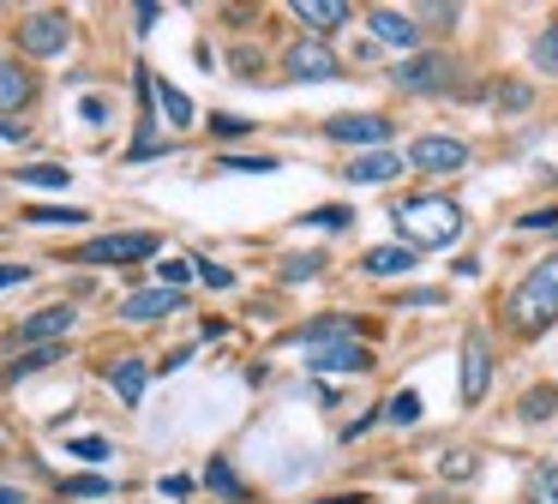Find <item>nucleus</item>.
Wrapping results in <instances>:
<instances>
[{"label": "nucleus", "instance_id": "c9c22d12", "mask_svg": "<svg viewBox=\"0 0 558 504\" xmlns=\"http://www.w3.org/2000/svg\"><path fill=\"white\" fill-rule=\"evenodd\" d=\"M25 139H31L25 120H7V115H0V144H25Z\"/></svg>", "mask_w": 558, "mask_h": 504}, {"label": "nucleus", "instance_id": "cd10ccee", "mask_svg": "<svg viewBox=\"0 0 558 504\" xmlns=\"http://www.w3.org/2000/svg\"><path fill=\"white\" fill-rule=\"evenodd\" d=\"M66 456H78V463H109V456H114V444H109V439H97V432H85V439H73V444H66Z\"/></svg>", "mask_w": 558, "mask_h": 504}, {"label": "nucleus", "instance_id": "ddd939ff", "mask_svg": "<svg viewBox=\"0 0 558 504\" xmlns=\"http://www.w3.org/2000/svg\"><path fill=\"white\" fill-rule=\"evenodd\" d=\"M145 384H150V367H145V355H121L109 367V391L121 396L126 408H138L145 403Z\"/></svg>", "mask_w": 558, "mask_h": 504}, {"label": "nucleus", "instance_id": "9b49d317", "mask_svg": "<svg viewBox=\"0 0 558 504\" xmlns=\"http://www.w3.org/2000/svg\"><path fill=\"white\" fill-rule=\"evenodd\" d=\"M325 132L337 144H373L378 151V144L390 139V120L385 115H337V120H325Z\"/></svg>", "mask_w": 558, "mask_h": 504}, {"label": "nucleus", "instance_id": "f03ea898", "mask_svg": "<svg viewBox=\"0 0 558 504\" xmlns=\"http://www.w3.org/2000/svg\"><path fill=\"white\" fill-rule=\"evenodd\" d=\"M390 216H397L409 252H421V247H450V240L462 235V204H457V199H409V204H397Z\"/></svg>", "mask_w": 558, "mask_h": 504}, {"label": "nucleus", "instance_id": "79ce46f5", "mask_svg": "<svg viewBox=\"0 0 558 504\" xmlns=\"http://www.w3.org/2000/svg\"><path fill=\"white\" fill-rule=\"evenodd\" d=\"M438 300H445L438 288H414V295H409V307H438Z\"/></svg>", "mask_w": 558, "mask_h": 504}, {"label": "nucleus", "instance_id": "7ed1b4c3", "mask_svg": "<svg viewBox=\"0 0 558 504\" xmlns=\"http://www.w3.org/2000/svg\"><path fill=\"white\" fill-rule=\"evenodd\" d=\"M157 247L162 240L145 235V228H133V235H97L78 252H66V264H138V259H157Z\"/></svg>", "mask_w": 558, "mask_h": 504}, {"label": "nucleus", "instance_id": "1a4fd4ad", "mask_svg": "<svg viewBox=\"0 0 558 504\" xmlns=\"http://www.w3.org/2000/svg\"><path fill=\"white\" fill-rule=\"evenodd\" d=\"M282 67H289V79H301V84L337 79V55H330L325 43H294L289 55H282Z\"/></svg>", "mask_w": 558, "mask_h": 504}, {"label": "nucleus", "instance_id": "72a5a7b5", "mask_svg": "<svg viewBox=\"0 0 558 504\" xmlns=\"http://www.w3.org/2000/svg\"><path fill=\"white\" fill-rule=\"evenodd\" d=\"M210 132H217V139H246L253 120H246V115H210Z\"/></svg>", "mask_w": 558, "mask_h": 504}, {"label": "nucleus", "instance_id": "e433bc0d", "mask_svg": "<svg viewBox=\"0 0 558 504\" xmlns=\"http://www.w3.org/2000/svg\"><path fill=\"white\" fill-rule=\"evenodd\" d=\"M498 103H505V108H529V84H498Z\"/></svg>", "mask_w": 558, "mask_h": 504}, {"label": "nucleus", "instance_id": "412c9836", "mask_svg": "<svg viewBox=\"0 0 558 504\" xmlns=\"http://www.w3.org/2000/svg\"><path fill=\"white\" fill-rule=\"evenodd\" d=\"M54 360H66V348H61V343H49V348H25L19 360H7V379H31V372L54 367Z\"/></svg>", "mask_w": 558, "mask_h": 504}, {"label": "nucleus", "instance_id": "37998d69", "mask_svg": "<svg viewBox=\"0 0 558 504\" xmlns=\"http://www.w3.org/2000/svg\"><path fill=\"white\" fill-rule=\"evenodd\" d=\"M0 504H25V492H19V487H0Z\"/></svg>", "mask_w": 558, "mask_h": 504}, {"label": "nucleus", "instance_id": "7c9ffc66", "mask_svg": "<svg viewBox=\"0 0 558 504\" xmlns=\"http://www.w3.org/2000/svg\"><path fill=\"white\" fill-rule=\"evenodd\" d=\"M385 415L397 420V427H409V420H421V396H414V391H397V396H390Z\"/></svg>", "mask_w": 558, "mask_h": 504}, {"label": "nucleus", "instance_id": "f257e3e1", "mask_svg": "<svg viewBox=\"0 0 558 504\" xmlns=\"http://www.w3.org/2000/svg\"><path fill=\"white\" fill-rule=\"evenodd\" d=\"M505 312H510V324H517L522 336H541L546 324L558 319V259H541V264H534V271L522 276L517 288H510Z\"/></svg>", "mask_w": 558, "mask_h": 504}, {"label": "nucleus", "instance_id": "a878e982", "mask_svg": "<svg viewBox=\"0 0 558 504\" xmlns=\"http://www.w3.org/2000/svg\"><path fill=\"white\" fill-rule=\"evenodd\" d=\"M529 504H558V463H546L529 475Z\"/></svg>", "mask_w": 558, "mask_h": 504}, {"label": "nucleus", "instance_id": "a211bd4d", "mask_svg": "<svg viewBox=\"0 0 558 504\" xmlns=\"http://www.w3.org/2000/svg\"><path fill=\"white\" fill-rule=\"evenodd\" d=\"M150 96H157V108H162V120H169L174 132L181 127H193V96L181 91V84H169V79H157L150 84Z\"/></svg>", "mask_w": 558, "mask_h": 504}, {"label": "nucleus", "instance_id": "2eb2a0df", "mask_svg": "<svg viewBox=\"0 0 558 504\" xmlns=\"http://www.w3.org/2000/svg\"><path fill=\"white\" fill-rule=\"evenodd\" d=\"M366 24H373V36H378V43H397V48H414V43H421V24H414L409 12L373 7V12H366Z\"/></svg>", "mask_w": 558, "mask_h": 504}, {"label": "nucleus", "instance_id": "423d86ee", "mask_svg": "<svg viewBox=\"0 0 558 504\" xmlns=\"http://www.w3.org/2000/svg\"><path fill=\"white\" fill-rule=\"evenodd\" d=\"M450 79H457V60H450V55H409L397 67V84H402V91H421V96L450 91Z\"/></svg>", "mask_w": 558, "mask_h": 504}, {"label": "nucleus", "instance_id": "bb28decb", "mask_svg": "<svg viewBox=\"0 0 558 504\" xmlns=\"http://www.w3.org/2000/svg\"><path fill=\"white\" fill-rule=\"evenodd\" d=\"M193 276H198V271H193V259H162V264H157V288H174V295H181V288L193 283Z\"/></svg>", "mask_w": 558, "mask_h": 504}, {"label": "nucleus", "instance_id": "c03bdc74", "mask_svg": "<svg viewBox=\"0 0 558 504\" xmlns=\"http://www.w3.org/2000/svg\"><path fill=\"white\" fill-rule=\"evenodd\" d=\"M318 504H361V499H318Z\"/></svg>", "mask_w": 558, "mask_h": 504}, {"label": "nucleus", "instance_id": "c85d7f7f", "mask_svg": "<svg viewBox=\"0 0 558 504\" xmlns=\"http://www.w3.org/2000/svg\"><path fill=\"white\" fill-rule=\"evenodd\" d=\"M61 492H66V499H109V492H114V480H102V475H73Z\"/></svg>", "mask_w": 558, "mask_h": 504}, {"label": "nucleus", "instance_id": "6ab92c4d", "mask_svg": "<svg viewBox=\"0 0 558 504\" xmlns=\"http://www.w3.org/2000/svg\"><path fill=\"white\" fill-rule=\"evenodd\" d=\"M25 223L31 228H78V223H90V211L85 204H25Z\"/></svg>", "mask_w": 558, "mask_h": 504}, {"label": "nucleus", "instance_id": "f704fd0d", "mask_svg": "<svg viewBox=\"0 0 558 504\" xmlns=\"http://www.w3.org/2000/svg\"><path fill=\"white\" fill-rule=\"evenodd\" d=\"M198 264V283H210V288H234V271L229 264H210V259H193Z\"/></svg>", "mask_w": 558, "mask_h": 504}, {"label": "nucleus", "instance_id": "0eeeda50", "mask_svg": "<svg viewBox=\"0 0 558 504\" xmlns=\"http://www.w3.org/2000/svg\"><path fill=\"white\" fill-rule=\"evenodd\" d=\"M486 384H493V348H486L481 331L462 336V379H457V396L462 403H481Z\"/></svg>", "mask_w": 558, "mask_h": 504}, {"label": "nucleus", "instance_id": "f3484780", "mask_svg": "<svg viewBox=\"0 0 558 504\" xmlns=\"http://www.w3.org/2000/svg\"><path fill=\"white\" fill-rule=\"evenodd\" d=\"M294 19H301V24H313V43H318V36L342 31L349 7H342V0H294Z\"/></svg>", "mask_w": 558, "mask_h": 504}, {"label": "nucleus", "instance_id": "b1692460", "mask_svg": "<svg viewBox=\"0 0 558 504\" xmlns=\"http://www.w3.org/2000/svg\"><path fill=\"white\" fill-rule=\"evenodd\" d=\"M529 60H534V72H558V24H546V31L534 36Z\"/></svg>", "mask_w": 558, "mask_h": 504}, {"label": "nucleus", "instance_id": "2f4dec72", "mask_svg": "<svg viewBox=\"0 0 558 504\" xmlns=\"http://www.w3.org/2000/svg\"><path fill=\"white\" fill-rule=\"evenodd\" d=\"M553 403H558V391H553V384H541V391L522 396V415H529V420H546V415H553Z\"/></svg>", "mask_w": 558, "mask_h": 504}, {"label": "nucleus", "instance_id": "473e14b6", "mask_svg": "<svg viewBox=\"0 0 558 504\" xmlns=\"http://www.w3.org/2000/svg\"><path fill=\"white\" fill-rule=\"evenodd\" d=\"M349 204H325V211H313V216H301L306 228H349Z\"/></svg>", "mask_w": 558, "mask_h": 504}, {"label": "nucleus", "instance_id": "393cba45", "mask_svg": "<svg viewBox=\"0 0 558 504\" xmlns=\"http://www.w3.org/2000/svg\"><path fill=\"white\" fill-rule=\"evenodd\" d=\"M217 168H234V175H277V156H234V151H222L217 156Z\"/></svg>", "mask_w": 558, "mask_h": 504}, {"label": "nucleus", "instance_id": "4c0bfd02", "mask_svg": "<svg viewBox=\"0 0 558 504\" xmlns=\"http://www.w3.org/2000/svg\"><path fill=\"white\" fill-rule=\"evenodd\" d=\"M31 283V264H0V288H19Z\"/></svg>", "mask_w": 558, "mask_h": 504}, {"label": "nucleus", "instance_id": "4be33fe9", "mask_svg": "<svg viewBox=\"0 0 558 504\" xmlns=\"http://www.w3.org/2000/svg\"><path fill=\"white\" fill-rule=\"evenodd\" d=\"M19 180H25V187L66 192V187H73V168H61V163H31V168H19Z\"/></svg>", "mask_w": 558, "mask_h": 504}, {"label": "nucleus", "instance_id": "c756f323", "mask_svg": "<svg viewBox=\"0 0 558 504\" xmlns=\"http://www.w3.org/2000/svg\"><path fill=\"white\" fill-rule=\"evenodd\" d=\"M325 271V259L318 252H294V259H282V283H306V276Z\"/></svg>", "mask_w": 558, "mask_h": 504}, {"label": "nucleus", "instance_id": "5701e85b", "mask_svg": "<svg viewBox=\"0 0 558 504\" xmlns=\"http://www.w3.org/2000/svg\"><path fill=\"white\" fill-rule=\"evenodd\" d=\"M205 487H210V492H222V499H229V504H246V487H241V475H234V468L222 463V456H217V463L205 468Z\"/></svg>", "mask_w": 558, "mask_h": 504}, {"label": "nucleus", "instance_id": "aec40b11", "mask_svg": "<svg viewBox=\"0 0 558 504\" xmlns=\"http://www.w3.org/2000/svg\"><path fill=\"white\" fill-rule=\"evenodd\" d=\"M366 276H402V271H414V252L409 247H366Z\"/></svg>", "mask_w": 558, "mask_h": 504}, {"label": "nucleus", "instance_id": "20e7f679", "mask_svg": "<svg viewBox=\"0 0 558 504\" xmlns=\"http://www.w3.org/2000/svg\"><path fill=\"white\" fill-rule=\"evenodd\" d=\"M66 43H73V19H66V12H25V24H19V48H25L31 60L66 55Z\"/></svg>", "mask_w": 558, "mask_h": 504}, {"label": "nucleus", "instance_id": "f8f14e48", "mask_svg": "<svg viewBox=\"0 0 558 504\" xmlns=\"http://www.w3.org/2000/svg\"><path fill=\"white\" fill-rule=\"evenodd\" d=\"M169 312H181V295H174V288H138V295L121 300L126 324H157V319H169Z\"/></svg>", "mask_w": 558, "mask_h": 504}, {"label": "nucleus", "instance_id": "58836bf2", "mask_svg": "<svg viewBox=\"0 0 558 504\" xmlns=\"http://www.w3.org/2000/svg\"><path fill=\"white\" fill-rule=\"evenodd\" d=\"M162 492H169V499H186V492H193V480H186V475H162Z\"/></svg>", "mask_w": 558, "mask_h": 504}, {"label": "nucleus", "instance_id": "39448f33", "mask_svg": "<svg viewBox=\"0 0 558 504\" xmlns=\"http://www.w3.org/2000/svg\"><path fill=\"white\" fill-rule=\"evenodd\" d=\"M409 168H426V175H457V168H469V144L426 132V139L409 144Z\"/></svg>", "mask_w": 558, "mask_h": 504}, {"label": "nucleus", "instance_id": "6e6552de", "mask_svg": "<svg viewBox=\"0 0 558 504\" xmlns=\"http://www.w3.org/2000/svg\"><path fill=\"white\" fill-rule=\"evenodd\" d=\"M73 324H78L73 307H43V312H31V319L19 324V343H25V348H49V343H61Z\"/></svg>", "mask_w": 558, "mask_h": 504}, {"label": "nucleus", "instance_id": "ea45409f", "mask_svg": "<svg viewBox=\"0 0 558 504\" xmlns=\"http://www.w3.org/2000/svg\"><path fill=\"white\" fill-rule=\"evenodd\" d=\"M522 228H558V211H529V216H522Z\"/></svg>", "mask_w": 558, "mask_h": 504}, {"label": "nucleus", "instance_id": "a19ab883", "mask_svg": "<svg viewBox=\"0 0 558 504\" xmlns=\"http://www.w3.org/2000/svg\"><path fill=\"white\" fill-rule=\"evenodd\" d=\"M133 19H138V31H150V24L162 19V7H150V0H145V7H133Z\"/></svg>", "mask_w": 558, "mask_h": 504}, {"label": "nucleus", "instance_id": "dca6fc26", "mask_svg": "<svg viewBox=\"0 0 558 504\" xmlns=\"http://www.w3.org/2000/svg\"><path fill=\"white\" fill-rule=\"evenodd\" d=\"M31 96H37V79H31L19 60L0 55V115H13V108H25Z\"/></svg>", "mask_w": 558, "mask_h": 504}, {"label": "nucleus", "instance_id": "4468645a", "mask_svg": "<svg viewBox=\"0 0 558 504\" xmlns=\"http://www.w3.org/2000/svg\"><path fill=\"white\" fill-rule=\"evenodd\" d=\"M342 175L354 180V187H385V180H397L402 175V156H390V151H361Z\"/></svg>", "mask_w": 558, "mask_h": 504}, {"label": "nucleus", "instance_id": "9d476101", "mask_svg": "<svg viewBox=\"0 0 558 504\" xmlns=\"http://www.w3.org/2000/svg\"><path fill=\"white\" fill-rule=\"evenodd\" d=\"M306 367H313V372H366V367H373V355H366L361 343H349V336H342V343L306 348Z\"/></svg>", "mask_w": 558, "mask_h": 504}]
</instances>
